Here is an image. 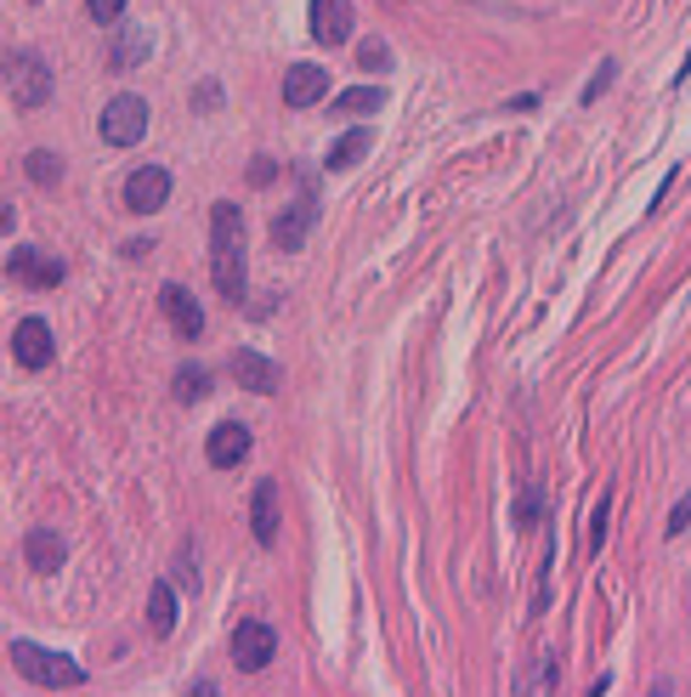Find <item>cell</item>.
Instances as JSON below:
<instances>
[{"mask_svg":"<svg viewBox=\"0 0 691 697\" xmlns=\"http://www.w3.org/2000/svg\"><path fill=\"white\" fill-rule=\"evenodd\" d=\"M312 41L318 46L352 41V0H312Z\"/></svg>","mask_w":691,"mask_h":697,"instance_id":"30bf717a","label":"cell"},{"mask_svg":"<svg viewBox=\"0 0 691 697\" xmlns=\"http://www.w3.org/2000/svg\"><path fill=\"white\" fill-rule=\"evenodd\" d=\"M85 12H91L96 23H119V18H125V0H85Z\"/></svg>","mask_w":691,"mask_h":697,"instance_id":"603a6c76","label":"cell"},{"mask_svg":"<svg viewBox=\"0 0 691 697\" xmlns=\"http://www.w3.org/2000/svg\"><path fill=\"white\" fill-rule=\"evenodd\" d=\"M12 663H18V675L35 681V686H85V670H80L74 658L46 652L35 641H12Z\"/></svg>","mask_w":691,"mask_h":697,"instance_id":"7a4b0ae2","label":"cell"},{"mask_svg":"<svg viewBox=\"0 0 691 697\" xmlns=\"http://www.w3.org/2000/svg\"><path fill=\"white\" fill-rule=\"evenodd\" d=\"M357 62H364V69H385L391 52H385L380 41H364V46H357Z\"/></svg>","mask_w":691,"mask_h":697,"instance_id":"cb8c5ba5","label":"cell"},{"mask_svg":"<svg viewBox=\"0 0 691 697\" xmlns=\"http://www.w3.org/2000/svg\"><path fill=\"white\" fill-rule=\"evenodd\" d=\"M108 57H114V69H130V62H142V57H148V35H137V28H130V35L114 41Z\"/></svg>","mask_w":691,"mask_h":697,"instance_id":"ffe728a7","label":"cell"},{"mask_svg":"<svg viewBox=\"0 0 691 697\" xmlns=\"http://www.w3.org/2000/svg\"><path fill=\"white\" fill-rule=\"evenodd\" d=\"M164 198H171V171H164V164H142V171L125 176V210L153 216Z\"/></svg>","mask_w":691,"mask_h":697,"instance_id":"8992f818","label":"cell"},{"mask_svg":"<svg viewBox=\"0 0 691 697\" xmlns=\"http://www.w3.org/2000/svg\"><path fill=\"white\" fill-rule=\"evenodd\" d=\"M227 375H233L244 391H261V397H273V391L284 386L278 363H273V357H261V352H233V357H227Z\"/></svg>","mask_w":691,"mask_h":697,"instance_id":"ba28073f","label":"cell"},{"mask_svg":"<svg viewBox=\"0 0 691 697\" xmlns=\"http://www.w3.org/2000/svg\"><path fill=\"white\" fill-rule=\"evenodd\" d=\"M607 85H612V62H601V75H596V80L584 85V103H596V96H601Z\"/></svg>","mask_w":691,"mask_h":697,"instance_id":"484cf974","label":"cell"},{"mask_svg":"<svg viewBox=\"0 0 691 697\" xmlns=\"http://www.w3.org/2000/svg\"><path fill=\"white\" fill-rule=\"evenodd\" d=\"M193 103H199V108H216V103H221V91H216V85H199V96H193Z\"/></svg>","mask_w":691,"mask_h":697,"instance_id":"f546056e","label":"cell"},{"mask_svg":"<svg viewBox=\"0 0 691 697\" xmlns=\"http://www.w3.org/2000/svg\"><path fill=\"white\" fill-rule=\"evenodd\" d=\"M205 454H210V465H216V471H233V465L250 454V425H239V420H221V425L210 431Z\"/></svg>","mask_w":691,"mask_h":697,"instance_id":"4fadbf2b","label":"cell"},{"mask_svg":"<svg viewBox=\"0 0 691 697\" xmlns=\"http://www.w3.org/2000/svg\"><path fill=\"white\" fill-rule=\"evenodd\" d=\"M148 137V103L142 96H114V103L103 108V142L108 148H137Z\"/></svg>","mask_w":691,"mask_h":697,"instance_id":"277c9868","label":"cell"},{"mask_svg":"<svg viewBox=\"0 0 691 697\" xmlns=\"http://www.w3.org/2000/svg\"><path fill=\"white\" fill-rule=\"evenodd\" d=\"M250 527H255V539L261 545H273L278 539V482H255V500H250Z\"/></svg>","mask_w":691,"mask_h":697,"instance_id":"2e32d148","label":"cell"},{"mask_svg":"<svg viewBox=\"0 0 691 697\" xmlns=\"http://www.w3.org/2000/svg\"><path fill=\"white\" fill-rule=\"evenodd\" d=\"M12 357L23 363V369H46V363L57 357V346H51V329H46V318H23V323L12 329Z\"/></svg>","mask_w":691,"mask_h":697,"instance_id":"52a82bcc","label":"cell"},{"mask_svg":"<svg viewBox=\"0 0 691 697\" xmlns=\"http://www.w3.org/2000/svg\"><path fill=\"white\" fill-rule=\"evenodd\" d=\"M607 511H612V500H601V505H596V522H589V545H596V550H601V539H607Z\"/></svg>","mask_w":691,"mask_h":697,"instance_id":"d4e9b609","label":"cell"},{"mask_svg":"<svg viewBox=\"0 0 691 697\" xmlns=\"http://www.w3.org/2000/svg\"><path fill=\"white\" fill-rule=\"evenodd\" d=\"M148 629H153V636H171V629H176V590L164 584V579L148 595Z\"/></svg>","mask_w":691,"mask_h":697,"instance_id":"e0dca14e","label":"cell"},{"mask_svg":"<svg viewBox=\"0 0 691 697\" xmlns=\"http://www.w3.org/2000/svg\"><path fill=\"white\" fill-rule=\"evenodd\" d=\"M380 103H385L380 85H357V91H341L335 96V114H375Z\"/></svg>","mask_w":691,"mask_h":697,"instance_id":"d6986e66","label":"cell"},{"mask_svg":"<svg viewBox=\"0 0 691 697\" xmlns=\"http://www.w3.org/2000/svg\"><path fill=\"white\" fill-rule=\"evenodd\" d=\"M312 221H318V205H312V193H307V198H295L289 210L273 216V244L278 250H301L307 232H312Z\"/></svg>","mask_w":691,"mask_h":697,"instance_id":"7c38bea8","label":"cell"},{"mask_svg":"<svg viewBox=\"0 0 691 697\" xmlns=\"http://www.w3.org/2000/svg\"><path fill=\"white\" fill-rule=\"evenodd\" d=\"M533 511H539V493L528 488V493H521V505H516V516H521V527H533Z\"/></svg>","mask_w":691,"mask_h":697,"instance_id":"83f0119b","label":"cell"},{"mask_svg":"<svg viewBox=\"0 0 691 697\" xmlns=\"http://www.w3.org/2000/svg\"><path fill=\"white\" fill-rule=\"evenodd\" d=\"M318 96H329V69H318V62H295V69H284V103L289 108H312Z\"/></svg>","mask_w":691,"mask_h":697,"instance_id":"8fae6325","label":"cell"},{"mask_svg":"<svg viewBox=\"0 0 691 697\" xmlns=\"http://www.w3.org/2000/svg\"><path fill=\"white\" fill-rule=\"evenodd\" d=\"M159 307H164V318L176 323L182 341H199V335H205V307L193 301L182 284H164V289H159Z\"/></svg>","mask_w":691,"mask_h":697,"instance_id":"9c48e42d","label":"cell"},{"mask_svg":"<svg viewBox=\"0 0 691 697\" xmlns=\"http://www.w3.org/2000/svg\"><path fill=\"white\" fill-rule=\"evenodd\" d=\"M12 221H18V216H12V205H0V239L12 232Z\"/></svg>","mask_w":691,"mask_h":697,"instance_id":"4dcf8cb0","label":"cell"},{"mask_svg":"<svg viewBox=\"0 0 691 697\" xmlns=\"http://www.w3.org/2000/svg\"><path fill=\"white\" fill-rule=\"evenodd\" d=\"M210 278L227 301H244V216L227 198L210 210Z\"/></svg>","mask_w":691,"mask_h":697,"instance_id":"6da1fadb","label":"cell"},{"mask_svg":"<svg viewBox=\"0 0 691 697\" xmlns=\"http://www.w3.org/2000/svg\"><path fill=\"white\" fill-rule=\"evenodd\" d=\"M273 176H278V164H273V159H255V164H250V182H255V187H267Z\"/></svg>","mask_w":691,"mask_h":697,"instance_id":"4316f807","label":"cell"},{"mask_svg":"<svg viewBox=\"0 0 691 697\" xmlns=\"http://www.w3.org/2000/svg\"><path fill=\"white\" fill-rule=\"evenodd\" d=\"M205 391H210V375L205 369H193V363H187V369H176V397H182V403H199Z\"/></svg>","mask_w":691,"mask_h":697,"instance_id":"7402d4cb","label":"cell"},{"mask_svg":"<svg viewBox=\"0 0 691 697\" xmlns=\"http://www.w3.org/2000/svg\"><path fill=\"white\" fill-rule=\"evenodd\" d=\"M7 273H12L18 284H35V289H57V284H62V261H51V255H41V250H12Z\"/></svg>","mask_w":691,"mask_h":697,"instance_id":"5bb4252c","label":"cell"},{"mask_svg":"<svg viewBox=\"0 0 691 697\" xmlns=\"http://www.w3.org/2000/svg\"><path fill=\"white\" fill-rule=\"evenodd\" d=\"M23 171H28V182H41V187H51V182L62 176V159L41 148V153H28V164H23Z\"/></svg>","mask_w":691,"mask_h":697,"instance_id":"44dd1931","label":"cell"},{"mask_svg":"<svg viewBox=\"0 0 691 697\" xmlns=\"http://www.w3.org/2000/svg\"><path fill=\"white\" fill-rule=\"evenodd\" d=\"M273 652H278V636H273V624H261V618H244L239 629H233V663L244 675H261L273 663Z\"/></svg>","mask_w":691,"mask_h":697,"instance_id":"5b68a950","label":"cell"},{"mask_svg":"<svg viewBox=\"0 0 691 697\" xmlns=\"http://www.w3.org/2000/svg\"><path fill=\"white\" fill-rule=\"evenodd\" d=\"M0 75H7V91H12L18 108H46V103H51V69H46V57L12 52Z\"/></svg>","mask_w":691,"mask_h":697,"instance_id":"3957f363","label":"cell"},{"mask_svg":"<svg viewBox=\"0 0 691 697\" xmlns=\"http://www.w3.org/2000/svg\"><path fill=\"white\" fill-rule=\"evenodd\" d=\"M369 142H375L369 130H346V137H341L335 148H329V171H352V164L369 153Z\"/></svg>","mask_w":691,"mask_h":697,"instance_id":"ac0fdd59","label":"cell"},{"mask_svg":"<svg viewBox=\"0 0 691 697\" xmlns=\"http://www.w3.org/2000/svg\"><path fill=\"white\" fill-rule=\"evenodd\" d=\"M23 556L35 573H57L62 561H69V545H62V534H51V527H35V534L23 539Z\"/></svg>","mask_w":691,"mask_h":697,"instance_id":"9a60e30c","label":"cell"},{"mask_svg":"<svg viewBox=\"0 0 691 697\" xmlns=\"http://www.w3.org/2000/svg\"><path fill=\"white\" fill-rule=\"evenodd\" d=\"M686 522H691V500H680V505H675V516H669V534H680Z\"/></svg>","mask_w":691,"mask_h":697,"instance_id":"f1b7e54d","label":"cell"}]
</instances>
